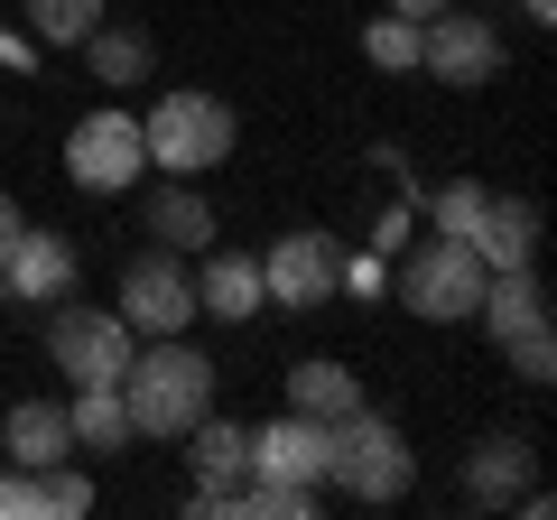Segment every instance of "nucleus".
I'll return each instance as SVG.
<instances>
[{
  "label": "nucleus",
  "instance_id": "nucleus-14",
  "mask_svg": "<svg viewBox=\"0 0 557 520\" xmlns=\"http://www.w3.org/2000/svg\"><path fill=\"white\" fill-rule=\"evenodd\" d=\"M260 260H242V251H205V280H196V317H214V325H251L260 317Z\"/></svg>",
  "mask_w": 557,
  "mask_h": 520
},
{
  "label": "nucleus",
  "instance_id": "nucleus-17",
  "mask_svg": "<svg viewBox=\"0 0 557 520\" xmlns=\"http://www.w3.org/2000/svg\"><path fill=\"white\" fill-rule=\"evenodd\" d=\"M65 428H75V446H94V456L131 446V400H121V381H84L75 400H65Z\"/></svg>",
  "mask_w": 557,
  "mask_h": 520
},
{
  "label": "nucleus",
  "instance_id": "nucleus-27",
  "mask_svg": "<svg viewBox=\"0 0 557 520\" xmlns=\"http://www.w3.org/2000/svg\"><path fill=\"white\" fill-rule=\"evenodd\" d=\"M335 288L372 298V288H381V260H372V251H335Z\"/></svg>",
  "mask_w": 557,
  "mask_h": 520
},
{
  "label": "nucleus",
  "instance_id": "nucleus-12",
  "mask_svg": "<svg viewBox=\"0 0 557 520\" xmlns=\"http://www.w3.org/2000/svg\"><path fill=\"white\" fill-rule=\"evenodd\" d=\"M186 465H196V511H214V502L251 474V428H223L214 409H205V419L186 428Z\"/></svg>",
  "mask_w": 557,
  "mask_h": 520
},
{
  "label": "nucleus",
  "instance_id": "nucleus-15",
  "mask_svg": "<svg viewBox=\"0 0 557 520\" xmlns=\"http://www.w3.org/2000/svg\"><path fill=\"white\" fill-rule=\"evenodd\" d=\"M0 456L28 465V474L65 465V456H75V428H65V409H57V400H20V409H10V428H0Z\"/></svg>",
  "mask_w": 557,
  "mask_h": 520
},
{
  "label": "nucleus",
  "instance_id": "nucleus-22",
  "mask_svg": "<svg viewBox=\"0 0 557 520\" xmlns=\"http://www.w3.org/2000/svg\"><path fill=\"white\" fill-rule=\"evenodd\" d=\"M28 10V38L38 47H84L102 28V0H20Z\"/></svg>",
  "mask_w": 557,
  "mask_h": 520
},
{
  "label": "nucleus",
  "instance_id": "nucleus-7",
  "mask_svg": "<svg viewBox=\"0 0 557 520\" xmlns=\"http://www.w3.org/2000/svg\"><path fill=\"white\" fill-rule=\"evenodd\" d=\"M47 354H57V372L75 381H121L131 372V325H121V307H65L57 298V317H47Z\"/></svg>",
  "mask_w": 557,
  "mask_h": 520
},
{
  "label": "nucleus",
  "instance_id": "nucleus-21",
  "mask_svg": "<svg viewBox=\"0 0 557 520\" xmlns=\"http://www.w3.org/2000/svg\"><path fill=\"white\" fill-rule=\"evenodd\" d=\"M84 57H94V84H149L159 47L139 38V28H94V38H84Z\"/></svg>",
  "mask_w": 557,
  "mask_h": 520
},
{
  "label": "nucleus",
  "instance_id": "nucleus-28",
  "mask_svg": "<svg viewBox=\"0 0 557 520\" xmlns=\"http://www.w3.org/2000/svg\"><path fill=\"white\" fill-rule=\"evenodd\" d=\"M372 251H409V205H391V214L372 223Z\"/></svg>",
  "mask_w": 557,
  "mask_h": 520
},
{
  "label": "nucleus",
  "instance_id": "nucleus-31",
  "mask_svg": "<svg viewBox=\"0 0 557 520\" xmlns=\"http://www.w3.org/2000/svg\"><path fill=\"white\" fill-rule=\"evenodd\" d=\"M520 10H530V20H539V28H548V20H557V0H520Z\"/></svg>",
  "mask_w": 557,
  "mask_h": 520
},
{
  "label": "nucleus",
  "instance_id": "nucleus-8",
  "mask_svg": "<svg viewBox=\"0 0 557 520\" xmlns=\"http://www.w3.org/2000/svg\"><path fill=\"white\" fill-rule=\"evenodd\" d=\"M121 325L131 335H186L196 325V270L177 251H139L121 270Z\"/></svg>",
  "mask_w": 557,
  "mask_h": 520
},
{
  "label": "nucleus",
  "instance_id": "nucleus-3",
  "mask_svg": "<svg viewBox=\"0 0 557 520\" xmlns=\"http://www.w3.org/2000/svg\"><path fill=\"white\" fill-rule=\"evenodd\" d=\"M325 483L354 493V502H399L418 483V456H409V437L391 419L344 409V419H325Z\"/></svg>",
  "mask_w": 557,
  "mask_h": 520
},
{
  "label": "nucleus",
  "instance_id": "nucleus-16",
  "mask_svg": "<svg viewBox=\"0 0 557 520\" xmlns=\"http://www.w3.org/2000/svg\"><path fill=\"white\" fill-rule=\"evenodd\" d=\"M139 214H149V233H159V251H205V242H214V205L196 196V177H168Z\"/></svg>",
  "mask_w": 557,
  "mask_h": 520
},
{
  "label": "nucleus",
  "instance_id": "nucleus-2",
  "mask_svg": "<svg viewBox=\"0 0 557 520\" xmlns=\"http://www.w3.org/2000/svg\"><path fill=\"white\" fill-rule=\"evenodd\" d=\"M242 121L223 94H196V84H177V94L149 102V121H139V149H149V168H168V177H214L223 159H233Z\"/></svg>",
  "mask_w": 557,
  "mask_h": 520
},
{
  "label": "nucleus",
  "instance_id": "nucleus-30",
  "mask_svg": "<svg viewBox=\"0 0 557 520\" xmlns=\"http://www.w3.org/2000/svg\"><path fill=\"white\" fill-rule=\"evenodd\" d=\"M391 10H399V20H437L446 0H391Z\"/></svg>",
  "mask_w": 557,
  "mask_h": 520
},
{
  "label": "nucleus",
  "instance_id": "nucleus-26",
  "mask_svg": "<svg viewBox=\"0 0 557 520\" xmlns=\"http://www.w3.org/2000/svg\"><path fill=\"white\" fill-rule=\"evenodd\" d=\"M502 354H511V372H520V381H548V372H557V335H548V317H539L530 335H511Z\"/></svg>",
  "mask_w": 557,
  "mask_h": 520
},
{
  "label": "nucleus",
  "instance_id": "nucleus-23",
  "mask_svg": "<svg viewBox=\"0 0 557 520\" xmlns=\"http://www.w3.org/2000/svg\"><path fill=\"white\" fill-rule=\"evenodd\" d=\"M94 511V483L65 474V465H47V474H28V520H84Z\"/></svg>",
  "mask_w": 557,
  "mask_h": 520
},
{
  "label": "nucleus",
  "instance_id": "nucleus-29",
  "mask_svg": "<svg viewBox=\"0 0 557 520\" xmlns=\"http://www.w3.org/2000/svg\"><path fill=\"white\" fill-rule=\"evenodd\" d=\"M20 223H28V214H20L10 196H0V260H10V242H20Z\"/></svg>",
  "mask_w": 557,
  "mask_h": 520
},
{
  "label": "nucleus",
  "instance_id": "nucleus-4",
  "mask_svg": "<svg viewBox=\"0 0 557 520\" xmlns=\"http://www.w3.org/2000/svg\"><path fill=\"white\" fill-rule=\"evenodd\" d=\"M483 280H493V270H483L465 242L428 233L409 260H399V307H409V317H428V325H465V317L483 307Z\"/></svg>",
  "mask_w": 557,
  "mask_h": 520
},
{
  "label": "nucleus",
  "instance_id": "nucleus-20",
  "mask_svg": "<svg viewBox=\"0 0 557 520\" xmlns=\"http://www.w3.org/2000/svg\"><path fill=\"white\" fill-rule=\"evenodd\" d=\"M465 483H474V502H520L530 493V446L520 437H483L474 465H465Z\"/></svg>",
  "mask_w": 557,
  "mask_h": 520
},
{
  "label": "nucleus",
  "instance_id": "nucleus-10",
  "mask_svg": "<svg viewBox=\"0 0 557 520\" xmlns=\"http://www.w3.org/2000/svg\"><path fill=\"white\" fill-rule=\"evenodd\" d=\"M75 270H84V251L65 233H28L20 223L10 260H0V298L10 307H57V298H75Z\"/></svg>",
  "mask_w": 557,
  "mask_h": 520
},
{
  "label": "nucleus",
  "instance_id": "nucleus-6",
  "mask_svg": "<svg viewBox=\"0 0 557 520\" xmlns=\"http://www.w3.org/2000/svg\"><path fill=\"white\" fill-rule=\"evenodd\" d=\"M418 65L437 84H456V94H474V84L502 75V28L483 20V10H456V0H446L437 20H418Z\"/></svg>",
  "mask_w": 557,
  "mask_h": 520
},
{
  "label": "nucleus",
  "instance_id": "nucleus-24",
  "mask_svg": "<svg viewBox=\"0 0 557 520\" xmlns=\"http://www.w3.org/2000/svg\"><path fill=\"white\" fill-rule=\"evenodd\" d=\"M362 57H372V65H391V75H409V65H418V20L381 10V20L362 28Z\"/></svg>",
  "mask_w": 557,
  "mask_h": 520
},
{
  "label": "nucleus",
  "instance_id": "nucleus-9",
  "mask_svg": "<svg viewBox=\"0 0 557 520\" xmlns=\"http://www.w3.org/2000/svg\"><path fill=\"white\" fill-rule=\"evenodd\" d=\"M260 298L270 307H325L335 298V233H278L270 251H260Z\"/></svg>",
  "mask_w": 557,
  "mask_h": 520
},
{
  "label": "nucleus",
  "instance_id": "nucleus-11",
  "mask_svg": "<svg viewBox=\"0 0 557 520\" xmlns=\"http://www.w3.org/2000/svg\"><path fill=\"white\" fill-rule=\"evenodd\" d=\"M251 483H317L325 493V419H270L251 437Z\"/></svg>",
  "mask_w": 557,
  "mask_h": 520
},
{
  "label": "nucleus",
  "instance_id": "nucleus-5",
  "mask_svg": "<svg viewBox=\"0 0 557 520\" xmlns=\"http://www.w3.org/2000/svg\"><path fill=\"white\" fill-rule=\"evenodd\" d=\"M139 168H149V149H139V121L121 112V102H102V112H84L75 131H65V177H75L84 196H121Z\"/></svg>",
  "mask_w": 557,
  "mask_h": 520
},
{
  "label": "nucleus",
  "instance_id": "nucleus-1",
  "mask_svg": "<svg viewBox=\"0 0 557 520\" xmlns=\"http://www.w3.org/2000/svg\"><path fill=\"white\" fill-rule=\"evenodd\" d=\"M121 400H131V437H186L214 409V362L177 335H149V354H131L121 372Z\"/></svg>",
  "mask_w": 557,
  "mask_h": 520
},
{
  "label": "nucleus",
  "instance_id": "nucleus-13",
  "mask_svg": "<svg viewBox=\"0 0 557 520\" xmlns=\"http://www.w3.org/2000/svg\"><path fill=\"white\" fill-rule=\"evenodd\" d=\"M465 251H474L483 270H530L539 214H530L520 196H493V186H483V214H474V233H465Z\"/></svg>",
  "mask_w": 557,
  "mask_h": 520
},
{
  "label": "nucleus",
  "instance_id": "nucleus-25",
  "mask_svg": "<svg viewBox=\"0 0 557 520\" xmlns=\"http://www.w3.org/2000/svg\"><path fill=\"white\" fill-rule=\"evenodd\" d=\"M474 214H483V186H474V177L437 186V205H428V223H437L446 242H465V233H474Z\"/></svg>",
  "mask_w": 557,
  "mask_h": 520
},
{
  "label": "nucleus",
  "instance_id": "nucleus-19",
  "mask_svg": "<svg viewBox=\"0 0 557 520\" xmlns=\"http://www.w3.org/2000/svg\"><path fill=\"white\" fill-rule=\"evenodd\" d=\"M288 409H298V419H344V409H362V381L344 372V362H298V372H288Z\"/></svg>",
  "mask_w": 557,
  "mask_h": 520
},
{
  "label": "nucleus",
  "instance_id": "nucleus-18",
  "mask_svg": "<svg viewBox=\"0 0 557 520\" xmlns=\"http://www.w3.org/2000/svg\"><path fill=\"white\" fill-rule=\"evenodd\" d=\"M483 325H493V344H511V335H530L539 317H548V288L530 280V270H493L483 280V307H474Z\"/></svg>",
  "mask_w": 557,
  "mask_h": 520
}]
</instances>
